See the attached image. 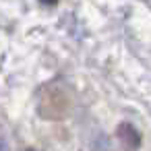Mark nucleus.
Listing matches in <instances>:
<instances>
[{
	"label": "nucleus",
	"instance_id": "obj_1",
	"mask_svg": "<svg viewBox=\"0 0 151 151\" xmlns=\"http://www.w3.org/2000/svg\"><path fill=\"white\" fill-rule=\"evenodd\" d=\"M44 2H46V4H54V2H56V0H44Z\"/></svg>",
	"mask_w": 151,
	"mask_h": 151
}]
</instances>
